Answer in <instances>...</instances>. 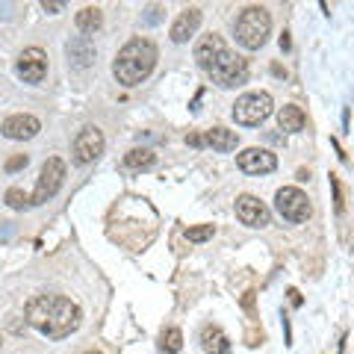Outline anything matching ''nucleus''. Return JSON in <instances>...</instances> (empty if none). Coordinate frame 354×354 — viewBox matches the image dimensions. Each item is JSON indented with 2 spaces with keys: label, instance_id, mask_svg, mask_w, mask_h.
<instances>
[{
  "label": "nucleus",
  "instance_id": "f257e3e1",
  "mask_svg": "<svg viewBox=\"0 0 354 354\" xmlns=\"http://www.w3.org/2000/svg\"><path fill=\"white\" fill-rule=\"evenodd\" d=\"M24 319L30 328H36L39 334L50 339H65L80 328V307H77L68 295L59 292H41L36 298H30L24 307Z\"/></svg>",
  "mask_w": 354,
  "mask_h": 354
},
{
  "label": "nucleus",
  "instance_id": "f03ea898",
  "mask_svg": "<svg viewBox=\"0 0 354 354\" xmlns=\"http://www.w3.org/2000/svg\"><path fill=\"white\" fill-rule=\"evenodd\" d=\"M195 62L221 88H236L248 83V62L230 50L218 32H209L195 44Z\"/></svg>",
  "mask_w": 354,
  "mask_h": 354
},
{
  "label": "nucleus",
  "instance_id": "7ed1b4c3",
  "mask_svg": "<svg viewBox=\"0 0 354 354\" xmlns=\"http://www.w3.org/2000/svg\"><path fill=\"white\" fill-rule=\"evenodd\" d=\"M160 59V53H157V44H153L151 39H130L124 48H121L115 53V59H113V77L121 83V86H139V83H145L151 71H153V65H157Z\"/></svg>",
  "mask_w": 354,
  "mask_h": 354
},
{
  "label": "nucleus",
  "instance_id": "20e7f679",
  "mask_svg": "<svg viewBox=\"0 0 354 354\" xmlns=\"http://www.w3.org/2000/svg\"><path fill=\"white\" fill-rule=\"evenodd\" d=\"M272 32V15L266 6H245L234 21V36L245 50H260Z\"/></svg>",
  "mask_w": 354,
  "mask_h": 354
},
{
  "label": "nucleus",
  "instance_id": "39448f33",
  "mask_svg": "<svg viewBox=\"0 0 354 354\" xmlns=\"http://www.w3.org/2000/svg\"><path fill=\"white\" fill-rule=\"evenodd\" d=\"M272 106H274V101L269 92H245L242 97H236L230 115H234V121L242 127H257L272 115Z\"/></svg>",
  "mask_w": 354,
  "mask_h": 354
},
{
  "label": "nucleus",
  "instance_id": "423d86ee",
  "mask_svg": "<svg viewBox=\"0 0 354 354\" xmlns=\"http://www.w3.org/2000/svg\"><path fill=\"white\" fill-rule=\"evenodd\" d=\"M65 183V162L59 157H48L39 171V183H36V192H32L27 198V207H41L48 204L53 195H57L62 189Z\"/></svg>",
  "mask_w": 354,
  "mask_h": 354
},
{
  "label": "nucleus",
  "instance_id": "0eeeda50",
  "mask_svg": "<svg viewBox=\"0 0 354 354\" xmlns=\"http://www.w3.org/2000/svg\"><path fill=\"white\" fill-rule=\"evenodd\" d=\"M274 209L281 213L283 221L290 225H301V221L310 218V198L298 189V186H283L274 195Z\"/></svg>",
  "mask_w": 354,
  "mask_h": 354
},
{
  "label": "nucleus",
  "instance_id": "6e6552de",
  "mask_svg": "<svg viewBox=\"0 0 354 354\" xmlns=\"http://www.w3.org/2000/svg\"><path fill=\"white\" fill-rule=\"evenodd\" d=\"M104 145H106V139H104L101 127H95V124L83 127V130L74 136V145H71L74 162H77V165H88V162H95V160L104 153Z\"/></svg>",
  "mask_w": 354,
  "mask_h": 354
},
{
  "label": "nucleus",
  "instance_id": "1a4fd4ad",
  "mask_svg": "<svg viewBox=\"0 0 354 354\" xmlns=\"http://www.w3.org/2000/svg\"><path fill=\"white\" fill-rule=\"evenodd\" d=\"M15 74L21 77L24 83H41L44 77H48V53L41 48H27L18 53L15 59Z\"/></svg>",
  "mask_w": 354,
  "mask_h": 354
},
{
  "label": "nucleus",
  "instance_id": "9d476101",
  "mask_svg": "<svg viewBox=\"0 0 354 354\" xmlns=\"http://www.w3.org/2000/svg\"><path fill=\"white\" fill-rule=\"evenodd\" d=\"M236 165H239V171L260 177V174H272L278 169V157L266 148H245L236 153Z\"/></svg>",
  "mask_w": 354,
  "mask_h": 354
},
{
  "label": "nucleus",
  "instance_id": "9b49d317",
  "mask_svg": "<svg viewBox=\"0 0 354 354\" xmlns=\"http://www.w3.org/2000/svg\"><path fill=\"white\" fill-rule=\"evenodd\" d=\"M234 209H236V218L245 227H266L272 221V209L266 207L257 195H239Z\"/></svg>",
  "mask_w": 354,
  "mask_h": 354
},
{
  "label": "nucleus",
  "instance_id": "f8f14e48",
  "mask_svg": "<svg viewBox=\"0 0 354 354\" xmlns=\"http://www.w3.org/2000/svg\"><path fill=\"white\" fill-rule=\"evenodd\" d=\"M39 130H41V121L36 115H30V113L9 115L3 121V127H0V133H3L6 139H12V142H24V139L39 136Z\"/></svg>",
  "mask_w": 354,
  "mask_h": 354
},
{
  "label": "nucleus",
  "instance_id": "ddd939ff",
  "mask_svg": "<svg viewBox=\"0 0 354 354\" xmlns=\"http://www.w3.org/2000/svg\"><path fill=\"white\" fill-rule=\"evenodd\" d=\"M201 21H204L201 9H195V6H192V9H183V12L177 15V21L171 24V32H169L171 41H174V44H186V41H189L195 32H198Z\"/></svg>",
  "mask_w": 354,
  "mask_h": 354
},
{
  "label": "nucleus",
  "instance_id": "4468645a",
  "mask_svg": "<svg viewBox=\"0 0 354 354\" xmlns=\"http://www.w3.org/2000/svg\"><path fill=\"white\" fill-rule=\"evenodd\" d=\"M239 145V133L236 130H227V127H209L201 133V148H213L218 153H227V151H236Z\"/></svg>",
  "mask_w": 354,
  "mask_h": 354
},
{
  "label": "nucleus",
  "instance_id": "2eb2a0df",
  "mask_svg": "<svg viewBox=\"0 0 354 354\" xmlns=\"http://www.w3.org/2000/svg\"><path fill=\"white\" fill-rule=\"evenodd\" d=\"M65 53H68V62L74 68H88L95 62V41L88 36H74L68 44H65Z\"/></svg>",
  "mask_w": 354,
  "mask_h": 354
},
{
  "label": "nucleus",
  "instance_id": "dca6fc26",
  "mask_svg": "<svg viewBox=\"0 0 354 354\" xmlns=\"http://www.w3.org/2000/svg\"><path fill=\"white\" fill-rule=\"evenodd\" d=\"M153 165H157V153L151 148H133L124 153V160H121V169L130 171V174H139V171H151Z\"/></svg>",
  "mask_w": 354,
  "mask_h": 354
},
{
  "label": "nucleus",
  "instance_id": "f3484780",
  "mask_svg": "<svg viewBox=\"0 0 354 354\" xmlns=\"http://www.w3.org/2000/svg\"><path fill=\"white\" fill-rule=\"evenodd\" d=\"M201 346L207 354H230V339L218 325H207L201 330Z\"/></svg>",
  "mask_w": 354,
  "mask_h": 354
},
{
  "label": "nucleus",
  "instance_id": "a211bd4d",
  "mask_svg": "<svg viewBox=\"0 0 354 354\" xmlns=\"http://www.w3.org/2000/svg\"><path fill=\"white\" fill-rule=\"evenodd\" d=\"M278 127H281L283 133H301V130L307 127L304 109H301V106H295V104L281 106V113H278Z\"/></svg>",
  "mask_w": 354,
  "mask_h": 354
},
{
  "label": "nucleus",
  "instance_id": "6ab92c4d",
  "mask_svg": "<svg viewBox=\"0 0 354 354\" xmlns=\"http://www.w3.org/2000/svg\"><path fill=\"white\" fill-rule=\"evenodd\" d=\"M74 21H77V30L86 32V36H92V32H97L104 27V12L97 6H83Z\"/></svg>",
  "mask_w": 354,
  "mask_h": 354
},
{
  "label": "nucleus",
  "instance_id": "aec40b11",
  "mask_svg": "<svg viewBox=\"0 0 354 354\" xmlns=\"http://www.w3.org/2000/svg\"><path fill=\"white\" fill-rule=\"evenodd\" d=\"M157 348L160 354H177L183 348V334H180V328H165L160 339H157Z\"/></svg>",
  "mask_w": 354,
  "mask_h": 354
},
{
  "label": "nucleus",
  "instance_id": "412c9836",
  "mask_svg": "<svg viewBox=\"0 0 354 354\" xmlns=\"http://www.w3.org/2000/svg\"><path fill=\"white\" fill-rule=\"evenodd\" d=\"M213 234H216L213 225H195V227H186L183 230V236L189 239V242H207V239H213Z\"/></svg>",
  "mask_w": 354,
  "mask_h": 354
},
{
  "label": "nucleus",
  "instance_id": "4be33fe9",
  "mask_svg": "<svg viewBox=\"0 0 354 354\" xmlns=\"http://www.w3.org/2000/svg\"><path fill=\"white\" fill-rule=\"evenodd\" d=\"M6 204L12 207V209H27V195L18 189V186H12V189H6Z\"/></svg>",
  "mask_w": 354,
  "mask_h": 354
},
{
  "label": "nucleus",
  "instance_id": "5701e85b",
  "mask_svg": "<svg viewBox=\"0 0 354 354\" xmlns=\"http://www.w3.org/2000/svg\"><path fill=\"white\" fill-rule=\"evenodd\" d=\"M330 189H334V207L337 213H342V186H339V177L330 174Z\"/></svg>",
  "mask_w": 354,
  "mask_h": 354
},
{
  "label": "nucleus",
  "instance_id": "b1692460",
  "mask_svg": "<svg viewBox=\"0 0 354 354\" xmlns=\"http://www.w3.org/2000/svg\"><path fill=\"white\" fill-rule=\"evenodd\" d=\"M30 162V157L27 153H18V157H12V160H6V171L12 174V171H18V169H24V165Z\"/></svg>",
  "mask_w": 354,
  "mask_h": 354
},
{
  "label": "nucleus",
  "instance_id": "393cba45",
  "mask_svg": "<svg viewBox=\"0 0 354 354\" xmlns=\"http://www.w3.org/2000/svg\"><path fill=\"white\" fill-rule=\"evenodd\" d=\"M41 9H44V12H50V15H57V12H62V9H65V3H62V0H41Z\"/></svg>",
  "mask_w": 354,
  "mask_h": 354
},
{
  "label": "nucleus",
  "instance_id": "a878e982",
  "mask_svg": "<svg viewBox=\"0 0 354 354\" xmlns=\"http://www.w3.org/2000/svg\"><path fill=\"white\" fill-rule=\"evenodd\" d=\"M160 18H162V9H160V6H151V9H148V15L142 18V21H145V24H157Z\"/></svg>",
  "mask_w": 354,
  "mask_h": 354
},
{
  "label": "nucleus",
  "instance_id": "bb28decb",
  "mask_svg": "<svg viewBox=\"0 0 354 354\" xmlns=\"http://www.w3.org/2000/svg\"><path fill=\"white\" fill-rule=\"evenodd\" d=\"M286 295H290V304L292 307H301V292H298V290H286Z\"/></svg>",
  "mask_w": 354,
  "mask_h": 354
},
{
  "label": "nucleus",
  "instance_id": "cd10ccee",
  "mask_svg": "<svg viewBox=\"0 0 354 354\" xmlns=\"http://www.w3.org/2000/svg\"><path fill=\"white\" fill-rule=\"evenodd\" d=\"M286 48H290V36L283 32V36H281V50H286Z\"/></svg>",
  "mask_w": 354,
  "mask_h": 354
},
{
  "label": "nucleus",
  "instance_id": "c85d7f7f",
  "mask_svg": "<svg viewBox=\"0 0 354 354\" xmlns=\"http://www.w3.org/2000/svg\"><path fill=\"white\" fill-rule=\"evenodd\" d=\"M0 346H3V337H0Z\"/></svg>",
  "mask_w": 354,
  "mask_h": 354
}]
</instances>
